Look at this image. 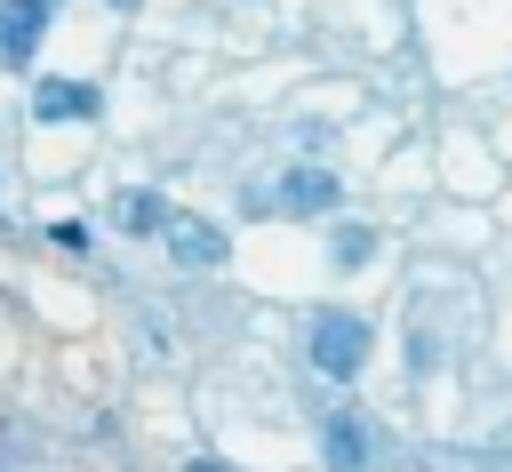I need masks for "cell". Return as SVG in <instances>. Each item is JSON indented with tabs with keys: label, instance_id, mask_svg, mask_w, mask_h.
<instances>
[{
	"label": "cell",
	"instance_id": "1",
	"mask_svg": "<svg viewBox=\"0 0 512 472\" xmlns=\"http://www.w3.org/2000/svg\"><path fill=\"white\" fill-rule=\"evenodd\" d=\"M368 344H376V328H368L360 312H320V320H312V368H320V376H336V384H352V376H360Z\"/></svg>",
	"mask_w": 512,
	"mask_h": 472
},
{
	"label": "cell",
	"instance_id": "2",
	"mask_svg": "<svg viewBox=\"0 0 512 472\" xmlns=\"http://www.w3.org/2000/svg\"><path fill=\"white\" fill-rule=\"evenodd\" d=\"M48 16H56V0H0V72H32Z\"/></svg>",
	"mask_w": 512,
	"mask_h": 472
},
{
	"label": "cell",
	"instance_id": "3",
	"mask_svg": "<svg viewBox=\"0 0 512 472\" xmlns=\"http://www.w3.org/2000/svg\"><path fill=\"white\" fill-rule=\"evenodd\" d=\"M160 240H168V256H176V264H192V272H208V264H224V232H216L208 216H184V208H168V224H160Z\"/></svg>",
	"mask_w": 512,
	"mask_h": 472
},
{
	"label": "cell",
	"instance_id": "4",
	"mask_svg": "<svg viewBox=\"0 0 512 472\" xmlns=\"http://www.w3.org/2000/svg\"><path fill=\"white\" fill-rule=\"evenodd\" d=\"M344 200V184L328 176V168H288L280 184H272V208H288V216H328Z\"/></svg>",
	"mask_w": 512,
	"mask_h": 472
},
{
	"label": "cell",
	"instance_id": "5",
	"mask_svg": "<svg viewBox=\"0 0 512 472\" xmlns=\"http://www.w3.org/2000/svg\"><path fill=\"white\" fill-rule=\"evenodd\" d=\"M32 120H96V88L88 80H32Z\"/></svg>",
	"mask_w": 512,
	"mask_h": 472
},
{
	"label": "cell",
	"instance_id": "6",
	"mask_svg": "<svg viewBox=\"0 0 512 472\" xmlns=\"http://www.w3.org/2000/svg\"><path fill=\"white\" fill-rule=\"evenodd\" d=\"M328 464L336 472H368V424L344 408V416H328Z\"/></svg>",
	"mask_w": 512,
	"mask_h": 472
},
{
	"label": "cell",
	"instance_id": "7",
	"mask_svg": "<svg viewBox=\"0 0 512 472\" xmlns=\"http://www.w3.org/2000/svg\"><path fill=\"white\" fill-rule=\"evenodd\" d=\"M112 224H120V232H160L168 208H160V192H120V200H112Z\"/></svg>",
	"mask_w": 512,
	"mask_h": 472
},
{
	"label": "cell",
	"instance_id": "8",
	"mask_svg": "<svg viewBox=\"0 0 512 472\" xmlns=\"http://www.w3.org/2000/svg\"><path fill=\"white\" fill-rule=\"evenodd\" d=\"M368 256H376V232H368V224H336V240H328V264H336V272H360Z\"/></svg>",
	"mask_w": 512,
	"mask_h": 472
},
{
	"label": "cell",
	"instance_id": "9",
	"mask_svg": "<svg viewBox=\"0 0 512 472\" xmlns=\"http://www.w3.org/2000/svg\"><path fill=\"white\" fill-rule=\"evenodd\" d=\"M184 472H232V464H216V456H192V464H184Z\"/></svg>",
	"mask_w": 512,
	"mask_h": 472
},
{
	"label": "cell",
	"instance_id": "10",
	"mask_svg": "<svg viewBox=\"0 0 512 472\" xmlns=\"http://www.w3.org/2000/svg\"><path fill=\"white\" fill-rule=\"evenodd\" d=\"M112 8H120V16H128V8H144V0H112Z\"/></svg>",
	"mask_w": 512,
	"mask_h": 472
}]
</instances>
